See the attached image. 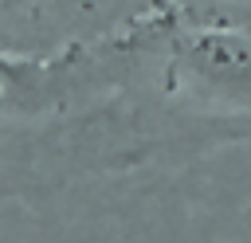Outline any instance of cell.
<instances>
[{"label":"cell","instance_id":"6da1fadb","mask_svg":"<svg viewBox=\"0 0 251 243\" xmlns=\"http://www.w3.org/2000/svg\"><path fill=\"white\" fill-rule=\"evenodd\" d=\"M192 4L153 0L129 20L55 51L0 47V188L39 169L51 149L75 153L141 82Z\"/></svg>","mask_w":251,"mask_h":243}]
</instances>
